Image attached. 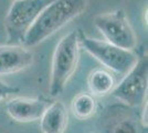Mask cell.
Segmentation results:
<instances>
[{
    "label": "cell",
    "instance_id": "1",
    "mask_svg": "<svg viewBox=\"0 0 148 133\" xmlns=\"http://www.w3.org/2000/svg\"><path fill=\"white\" fill-rule=\"evenodd\" d=\"M87 0H53L39 14L25 36L22 44L36 47L84 12Z\"/></svg>",
    "mask_w": 148,
    "mask_h": 133
},
{
    "label": "cell",
    "instance_id": "2",
    "mask_svg": "<svg viewBox=\"0 0 148 133\" xmlns=\"http://www.w3.org/2000/svg\"><path fill=\"white\" fill-rule=\"evenodd\" d=\"M80 58V32L73 30L59 41L52 57L50 93L61 94L66 83L76 70Z\"/></svg>",
    "mask_w": 148,
    "mask_h": 133
},
{
    "label": "cell",
    "instance_id": "3",
    "mask_svg": "<svg viewBox=\"0 0 148 133\" xmlns=\"http://www.w3.org/2000/svg\"><path fill=\"white\" fill-rule=\"evenodd\" d=\"M53 0H14L5 18L9 44H22L39 14Z\"/></svg>",
    "mask_w": 148,
    "mask_h": 133
},
{
    "label": "cell",
    "instance_id": "4",
    "mask_svg": "<svg viewBox=\"0 0 148 133\" xmlns=\"http://www.w3.org/2000/svg\"><path fill=\"white\" fill-rule=\"evenodd\" d=\"M80 45L103 65L119 74H126L138 60L132 50L118 48L103 40L88 38L82 33H80Z\"/></svg>",
    "mask_w": 148,
    "mask_h": 133
},
{
    "label": "cell",
    "instance_id": "5",
    "mask_svg": "<svg viewBox=\"0 0 148 133\" xmlns=\"http://www.w3.org/2000/svg\"><path fill=\"white\" fill-rule=\"evenodd\" d=\"M94 25L103 34L105 41L113 45L132 51L137 45L135 32L123 9L96 16L94 18Z\"/></svg>",
    "mask_w": 148,
    "mask_h": 133
},
{
    "label": "cell",
    "instance_id": "6",
    "mask_svg": "<svg viewBox=\"0 0 148 133\" xmlns=\"http://www.w3.org/2000/svg\"><path fill=\"white\" fill-rule=\"evenodd\" d=\"M148 87V60L143 57L125 74L123 80L115 85L111 93L123 104L136 108L146 100Z\"/></svg>",
    "mask_w": 148,
    "mask_h": 133
},
{
    "label": "cell",
    "instance_id": "7",
    "mask_svg": "<svg viewBox=\"0 0 148 133\" xmlns=\"http://www.w3.org/2000/svg\"><path fill=\"white\" fill-rule=\"evenodd\" d=\"M128 108L113 107L106 110V113L103 118L101 133L146 132L147 127L143 124L140 116Z\"/></svg>",
    "mask_w": 148,
    "mask_h": 133
},
{
    "label": "cell",
    "instance_id": "8",
    "mask_svg": "<svg viewBox=\"0 0 148 133\" xmlns=\"http://www.w3.org/2000/svg\"><path fill=\"white\" fill-rule=\"evenodd\" d=\"M33 63V53L20 44L0 45V76L12 74Z\"/></svg>",
    "mask_w": 148,
    "mask_h": 133
},
{
    "label": "cell",
    "instance_id": "9",
    "mask_svg": "<svg viewBox=\"0 0 148 133\" xmlns=\"http://www.w3.org/2000/svg\"><path fill=\"white\" fill-rule=\"evenodd\" d=\"M49 103L42 99L34 98H13L7 102V113L18 122H33L40 120Z\"/></svg>",
    "mask_w": 148,
    "mask_h": 133
},
{
    "label": "cell",
    "instance_id": "10",
    "mask_svg": "<svg viewBox=\"0 0 148 133\" xmlns=\"http://www.w3.org/2000/svg\"><path fill=\"white\" fill-rule=\"evenodd\" d=\"M68 122L69 112L65 104L56 101L48 105L40 118V129L42 133H64Z\"/></svg>",
    "mask_w": 148,
    "mask_h": 133
},
{
    "label": "cell",
    "instance_id": "11",
    "mask_svg": "<svg viewBox=\"0 0 148 133\" xmlns=\"http://www.w3.org/2000/svg\"><path fill=\"white\" fill-rule=\"evenodd\" d=\"M88 89L93 96H105L110 94L115 88V78L110 71L96 69L92 71L87 79Z\"/></svg>",
    "mask_w": 148,
    "mask_h": 133
},
{
    "label": "cell",
    "instance_id": "12",
    "mask_svg": "<svg viewBox=\"0 0 148 133\" xmlns=\"http://www.w3.org/2000/svg\"><path fill=\"white\" fill-rule=\"evenodd\" d=\"M97 103L95 96L91 93H79L71 102V110L74 116L79 120L91 119L96 112Z\"/></svg>",
    "mask_w": 148,
    "mask_h": 133
},
{
    "label": "cell",
    "instance_id": "13",
    "mask_svg": "<svg viewBox=\"0 0 148 133\" xmlns=\"http://www.w3.org/2000/svg\"><path fill=\"white\" fill-rule=\"evenodd\" d=\"M19 91L18 88L12 87V85H9L5 83L1 79H0V101L8 98L9 95H11L12 93H17Z\"/></svg>",
    "mask_w": 148,
    "mask_h": 133
},
{
    "label": "cell",
    "instance_id": "14",
    "mask_svg": "<svg viewBox=\"0 0 148 133\" xmlns=\"http://www.w3.org/2000/svg\"><path fill=\"white\" fill-rule=\"evenodd\" d=\"M12 1H14V0H12Z\"/></svg>",
    "mask_w": 148,
    "mask_h": 133
}]
</instances>
